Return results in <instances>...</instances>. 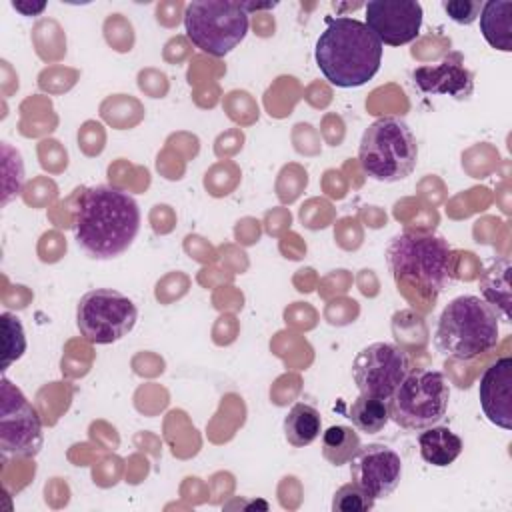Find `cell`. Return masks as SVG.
Here are the masks:
<instances>
[{
    "label": "cell",
    "instance_id": "1",
    "mask_svg": "<svg viewBox=\"0 0 512 512\" xmlns=\"http://www.w3.org/2000/svg\"><path fill=\"white\" fill-rule=\"evenodd\" d=\"M72 228L84 254L94 260H112L124 254L138 236V202L114 186H88L76 200Z\"/></svg>",
    "mask_w": 512,
    "mask_h": 512
},
{
    "label": "cell",
    "instance_id": "2",
    "mask_svg": "<svg viewBox=\"0 0 512 512\" xmlns=\"http://www.w3.org/2000/svg\"><path fill=\"white\" fill-rule=\"evenodd\" d=\"M314 58L324 78L336 88H358L380 70L382 42L360 20L350 16H326Z\"/></svg>",
    "mask_w": 512,
    "mask_h": 512
},
{
    "label": "cell",
    "instance_id": "3",
    "mask_svg": "<svg viewBox=\"0 0 512 512\" xmlns=\"http://www.w3.org/2000/svg\"><path fill=\"white\" fill-rule=\"evenodd\" d=\"M386 262L398 286L408 284L432 306L456 278V252L430 232L396 234L386 246Z\"/></svg>",
    "mask_w": 512,
    "mask_h": 512
},
{
    "label": "cell",
    "instance_id": "4",
    "mask_svg": "<svg viewBox=\"0 0 512 512\" xmlns=\"http://www.w3.org/2000/svg\"><path fill=\"white\" fill-rule=\"evenodd\" d=\"M500 316L480 296L462 294L452 298L436 324L434 346L452 360H472L496 348Z\"/></svg>",
    "mask_w": 512,
    "mask_h": 512
},
{
    "label": "cell",
    "instance_id": "5",
    "mask_svg": "<svg viewBox=\"0 0 512 512\" xmlns=\"http://www.w3.org/2000/svg\"><path fill=\"white\" fill-rule=\"evenodd\" d=\"M358 162L362 172L376 182L392 184L408 178L418 162L412 128L396 116L374 120L360 138Z\"/></svg>",
    "mask_w": 512,
    "mask_h": 512
},
{
    "label": "cell",
    "instance_id": "6",
    "mask_svg": "<svg viewBox=\"0 0 512 512\" xmlns=\"http://www.w3.org/2000/svg\"><path fill=\"white\" fill-rule=\"evenodd\" d=\"M250 18L242 2L194 0L184 10L188 40L204 54L222 58L248 34Z\"/></svg>",
    "mask_w": 512,
    "mask_h": 512
},
{
    "label": "cell",
    "instance_id": "7",
    "mask_svg": "<svg viewBox=\"0 0 512 512\" xmlns=\"http://www.w3.org/2000/svg\"><path fill=\"white\" fill-rule=\"evenodd\" d=\"M450 400V386L440 370H410L388 398L390 420L404 430H424L438 424Z\"/></svg>",
    "mask_w": 512,
    "mask_h": 512
},
{
    "label": "cell",
    "instance_id": "8",
    "mask_svg": "<svg viewBox=\"0 0 512 512\" xmlns=\"http://www.w3.org/2000/svg\"><path fill=\"white\" fill-rule=\"evenodd\" d=\"M136 320V304L112 288H94L76 304V326L92 344L118 342L134 328Z\"/></svg>",
    "mask_w": 512,
    "mask_h": 512
},
{
    "label": "cell",
    "instance_id": "9",
    "mask_svg": "<svg viewBox=\"0 0 512 512\" xmlns=\"http://www.w3.org/2000/svg\"><path fill=\"white\" fill-rule=\"evenodd\" d=\"M44 444L42 420L30 400L6 376L0 382V450L4 456L30 458Z\"/></svg>",
    "mask_w": 512,
    "mask_h": 512
},
{
    "label": "cell",
    "instance_id": "10",
    "mask_svg": "<svg viewBox=\"0 0 512 512\" xmlns=\"http://www.w3.org/2000/svg\"><path fill=\"white\" fill-rule=\"evenodd\" d=\"M410 372V356L396 344L374 342L352 362V378L360 394L388 400Z\"/></svg>",
    "mask_w": 512,
    "mask_h": 512
},
{
    "label": "cell",
    "instance_id": "11",
    "mask_svg": "<svg viewBox=\"0 0 512 512\" xmlns=\"http://www.w3.org/2000/svg\"><path fill=\"white\" fill-rule=\"evenodd\" d=\"M366 26L388 46H404L418 38L424 10L416 0H372L364 6Z\"/></svg>",
    "mask_w": 512,
    "mask_h": 512
},
{
    "label": "cell",
    "instance_id": "12",
    "mask_svg": "<svg viewBox=\"0 0 512 512\" xmlns=\"http://www.w3.org/2000/svg\"><path fill=\"white\" fill-rule=\"evenodd\" d=\"M352 482L370 492L376 500L390 496L402 478V460L386 444H368L350 460Z\"/></svg>",
    "mask_w": 512,
    "mask_h": 512
},
{
    "label": "cell",
    "instance_id": "13",
    "mask_svg": "<svg viewBox=\"0 0 512 512\" xmlns=\"http://www.w3.org/2000/svg\"><path fill=\"white\" fill-rule=\"evenodd\" d=\"M412 78L420 92L432 96L468 100L474 92V72L464 66V56L460 52H450L438 64L418 66L412 72Z\"/></svg>",
    "mask_w": 512,
    "mask_h": 512
},
{
    "label": "cell",
    "instance_id": "14",
    "mask_svg": "<svg viewBox=\"0 0 512 512\" xmlns=\"http://www.w3.org/2000/svg\"><path fill=\"white\" fill-rule=\"evenodd\" d=\"M478 400L484 416L498 428H512V358L502 356L490 364L478 384Z\"/></svg>",
    "mask_w": 512,
    "mask_h": 512
},
{
    "label": "cell",
    "instance_id": "15",
    "mask_svg": "<svg viewBox=\"0 0 512 512\" xmlns=\"http://www.w3.org/2000/svg\"><path fill=\"white\" fill-rule=\"evenodd\" d=\"M482 298L496 310V314L510 322V306H512V288H510V260L496 258L484 270L478 280Z\"/></svg>",
    "mask_w": 512,
    "mask_h": 512
},
{
    "label": "cell",
    "instance_id": "16",
    "mask_svg": "<svg viewBox=\"0 0 512 512\" xmlns=\"http://www.w3.org/2000/svg\"><path fill=\"white\" fill-rule=\"evenodd\" d=\"M418 446H420V456L424 462L444 468L450 466L460 454H462V438L452 432L448 426H430L424 428L418 436Z\"/></svg>",
    "mask_w": 512,
    "mask_h": 512
},
{
    "label": "cell",
    "instance_id": "17",
    "mask_svg": "<svg viewBox=\"0 0 512 512\" xmlns=\"http://www.w3.org/2000/svg\"><path fill=\"white\" fill-rule=\"evenodd\" d=\"M480 32L492 48L510 52L512 50V2L490 0L482 4Z\"/></svg>",
    "mask_w": 512,
    "mask_h": 512
},
{
    "label": "cell",
    "instance_id": "18",
    "mask_svg": "<svg viewBox=\"0 0 512 512\" xmlns=\"http://www.w3.org/2000/svg\"><path fill=\"white\" fill-rule=\"evenodd\" d=\"M284 438L294 448L310 446L322 432V418L320 412L304 402L294 404L288 414L284 416Z\"/></svg>",
    "mask_w": 512,
    "mask_h": 512
},
{
    "label": "cell",
    "instance_id": "19",
    "mask_svg": "<svg viewBox=\"0 0 512 512\" xmlns=\"http://www.w3.org/2000/svg\"><path fill=\"white\" fill-rule=\"evenodd\" d=\"M322 456L326 462H330L332 466H342L348 464L358 450L362 448L360 436L352 426H344V424H336L330 426L322 432Z\"/></svg>",
    "mask_w": 512,
    "mask_h": 512
},
{
    "label": "cell",
    "instance_id": "20",
    "mask_svg": "<svg viewBox=\"0 0 512 512\" xmlns=\"http://www.w3.org/2000/svg\"><path fill=\"white\" fill-rule=\"evenodd\" d=\"M348 418L352 420V426L366 434H378L384 430V426L390 420L388 412V400L360 394L348 408Z\"/></svg>",
    "mask_w": 512,
    "mask_h": 512
},
{
    "label": "cell",
    "instance_id": "21",
    "mask_svg": "<svg viewBox=\"0 0 512 512\" xmlns=\"http://www.w3.org/2000/svg\"><path fill=\"white\" fill-rule=\"evenodd\" d=\"M2 320V346H4V356H2V374L6 372V368L16 362L24 350H26V336H24V328H22V322L18 316L10 314V312H4L0 316Z\"/></svg>",
    "mask_w": 512,
    "mask_h": 512
},
{
    "label": "cell",
    "instance_id": "22",
    "mask_svg": "<svg viewBox=\"0 0 512 512\" xmlns=\"http://www.w3.org/2000/svg\"><path fill=\"white\" fill-rule=\"evenodd\" d=\"M376 498L356 482L342 484L332 496L334 512H368L374 508Z\"/></svg>",
    "mask_w": 512,
    "mask_h": 512
},
{
    "label": "cell",
    "instance_id": "23",
    "mask_svg": "<svg viewBox=\"0 0 512 512\" xmlns=\"http://www.w3.org/2000/svg\"><path fill=\"white\" fill-rule=\"evenodd\" d=\"M442 10L456 24H472L482 12V2L478 0H442Z\"/></svg>",
    "mask_w": 512,
    "mask_h": 512
},
{
    "label": "cell",
    "instance_id": "24",
    "mask_svg": "<svg viewBox=\"0 0 512 512\" xmlns=\"http://www.w3.org/2000/svg\"><path fill=\"white\" fill-rule=\"evenodd\" d=\"M12 8H16L22 16H36V14H40L44 8H46V2H12Z\"/></svg>",
    "mask_w": 512,
    "mask_h": 512
}]
</instances>
